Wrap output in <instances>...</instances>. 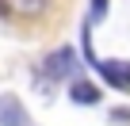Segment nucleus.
<instances>
[{"instance_id": "1", "label": "nucleus", "mask_w": 130, "mask_h": 126, "mask_svg": "<svg viewBox=\"0 0 130 126\" xmlns=\"http://www.w3.org/2000/svg\"><path fill=\"white\" fill-rule=\"evenodd\" d=\"M46 77L50 80H65V77H73V69H77V50L73 46H61V50H54L46 61Z\"/></svg>"}, {"instance_id": "2", "label": "nucleus", "mask_w": 130, "mask_h": 126, "mask_svg": "<svg viewBox=\"0 0 130 126\" xmlns=\"http://www.w3.org/2000/svg\"><path fill=\"white\" fill-rule=\"evenodd\" d=\"M96 73L119 88V92H130V61H96Z\"/></svg>"}, {"instance_id": "3", "label": "nucleus", "mask_w": 130, "mask_h": 126, "mask_svg": "<svg viewBox=\"0 0 130 126\" xmlns=\"http://www.w3.org/2000/svg\"><path fill=\"white\" fill-rule=\"evenodd\" d=\"M0 126H31L19 96H0Z\"/></svg>"}, {"instance_id": "4", "label": "nucleus", "mask_w": 130, "mask_h": 126, "mask_svg": "<svg viewBox=\"0 0 130 126\" xmlns=\"http://www.w3.org/2000/svg\"><path fill=\"white\" fill-rule=\"evenodd\" d=\"M69 99H73V103H80V107H96V103H100V88H96L92 80H73Z\"/></svg>"}, {"instance_id": "5", "label": "nucleus", "mask_w": 130, "mask_h": 126, "mask_svg": "<svg viewBox=\"0 0 130 126\" xmlns=\"http://www.w3.org/2000/svg\"><path fill=\"white\" fill-rule=\"evenodd\" d=\"M8 8H15L19 15H38V12L46 8V0H12Z\"/></svg>"}, {"instance_id": "6", "label": "nucleus", "mask_w": 130, "mask_h": 126, "mask_svg": "<svg viewBox=\"0 0 130 126\" xmlns=\"http://www.w3.org/2000/svg\"><path fill=\"white\" fill-rule=\"evenodd\" d=\"M107 15V0H92V19H103Z\"/></svg>"}]
</instances>
